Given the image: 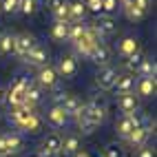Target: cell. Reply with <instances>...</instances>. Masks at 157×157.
I'll return each mask as SVG.
<instances>
[{
    "instance_id": "30bf717a",
    "label": "cell",
    "mask_w": 157,
    "mask_h": 157,
    "mask_svg": "<svg viewBox=\"0 0 157 157\" xmlns=\"http://www.w3.org/2000/svg\"><path fill=\"white\" fill-rule=\"evenodd\" d=\"M47 120H49V124L51 126H56V128H60V126H64V124L69 122V113L60 106V104H56V106H51L49 109V113H47Z\"/></svg>"
},
{
    "instance_id": "4dcf8cb0",
    "label": "cell",
    "mask_w": 157,
    "mask_h": 157,
    "mask_svg": "<svg viewBox=\"0 0 157 157\" xmlns=\"http://www.w3.org/2000/svg\"><path fill=\"white\" fill-rule=\"evenodd\" d=\"M124 13H126V18H128V20H133V22H135V20H142V18H144V13H140L137 9L133 7V2L124 7Z\"/></svg>"
},
{
    "instance_id": "5bb4252c",
    "label": "cell",
    "mask_w": 157,
    "mask_h": 157,
    "mask_svg": "<svg viewBox=\"0 0 157 157\" xmlns=\"http://www.w3.org/2000/svg\"><path fill=\"white\" fill-rule=\"evenodd\" d=\"M42 100V89H40L38 84H33V82H29V86H27V91H25V106L27 109H31L33 111V106Z\"/></svg>"
},
{
    "instance_id": "5b68a950",
    "label": "cell",
    "mask_w": 157,
    "mask_h": 157,
    "mask_svg": "<svg viewBox=\"0 0 157 157\" xmlns=\"http://www.w3.org/2000/svg\"><path fill=\"white\" fill-rule=\"evenodd\" d=\"M56 73H58V78H64V80H69V78H73L78 73V60L73 58V56H62L60 60H58V67H56Z\"/></svg>"
},
{
    "instance_id": "52a82bcc",
    "label": "cell",
    "mask_w": 157,
    "mask_h": 157,
    "mask_svg": "<svg viewBox=\"0 0 157 157\" xmlns=\"http://www.w3.org/2000/svg\"><path fill=\"white\" fill-rule=\"evenodd\" d=\"M25 62H27L29 67H38V69H40V67H47V64H49V51H47L42 44H36V47L25 56Z\"/></svg>"
},
{
    "instance_id": "f1b7e54d",
    "label": "cell",
    "mask_w": 157,
    "mask_h": 157,
    "mask_svg": "<svg viewBox=\"0 0 157 157\" xmlns=\"http://www.w3.org/2000/svg\"><path fill=\"white\" fill-rule=\"evenodd\" d=\"M104 157H124V148L120 144L111 142V144H106V148H104Z\"/></svg>"
},
{
    "instance_id": "cb8c5ba5",
    "label": "cell",
    "mask_w": 157,
    "mask_h": 157,
    "mask_svg": "<svg viewBox=\"0 0 157 157\" xmlns=\"http://www.w3.org/2000/svg\"><path fill=\"white\" fill-rule=\"evenodd\" d=\"M7 146H9V155H11V153H20V151L25 148L22 135H18V133H7Z\"/></svg>"
},
{
    "instance_id": "f35d334b",
    "label": "cell",
    "mask_w": 157,
    "mask_h": 157,
    "mask_svg": "<svg viewBox=\"0 0 157 157\" xmlns=\"http://www.w3.org/2000/svg\"><path fill=\"white\" fill-rule=\"evenodd\" d=\"M2 102H5V91L0 89V104H2Z\"/></svg>"
},
{
    "instance_id": "ac0fdd59",
    "label": "cell",
    "mask_w": 157,
    "mask_h": 157,
    "mask_svg": "<svg viewBox=\"0 0 157 157\" xmlns=\"http://www.w3.org/2000/svg\"><path fill=\"white\" fill-rule=\"evenodd\" d=\"M69 22H82L86 16V7L84 2H80V0H75V2H69Z\"/></svg>"
},
{
    "instance_id": "6da1fadb",
    "label": "cell",
    "mask_w": 157,
    "mask_h": 157,
    "mask_svg": "<svg viewBox=\"0 0 157 157\" xmlns=\"http://www.w3.org/2000/svg\"><path fill=\"white\" fill-rule=\"evenodd\" d=\"M104 117H106V104H104V100H100V98H95L91 104H84V106L80 109V113L75 115L78 126L86 135L93 133L95 126H100L104 122Z\"/></svg>"
},
{
    "instance_id": "74e56055",
    "label": "cell",
    "mask_w": 157,
    "mask_h": 157,
    "mask_svg": "<svg viewBox=\"0 0 157 157\" xmlns=\"http://www.w3.org/2000/svg\"><path fill=\"white\" fill-rule=\"evenodd\" d=\"M117 2H120L122 7H126V5H131V2H133V0H117Z\"/></svg>"
},
{
    "instance_id": "7a4b0ae2",
    "label": "cell",
    "mask_w": 157,
    "mask_h": 157,
    "mask_svg": "<svg viewBox=\"0 0 157 157\" xmlns=\"http://www.w3.org/2000/svg\"><path fill=\"white\" fill-rule=\"evenodd\" d=\"M11 117H13V122H16V126H20L22 131H27V133H33V135H36V133L42 131V120H40V115L33 113L31 109H27L25 104L13 106Z\"/></svg>"
},
{
    "instance_id": "9a60e30c",
    "label": "cell",
    "mask_w": 157,
    "mask_h": 157,
    "mask_svg": "<svg viewBox=\"0 0 157 157\" xmlns=\"http://www.w3.org/2000/svg\"><path fill=\"white\" fill-rule=\"evenodd\" d=\"M135 51H140V40L137 38H122L120 40V44H117V53L122 56V58H126V56H131V53H135Z\"/></svg>"
},
{
    "instance_id": "4316f807",
    "label": "cell",
    "mask_w": 157,
    "mask_h": 157,
    "mask_svg": "<svg viewBox=\"0 0 157 157\" xmlns=\"http://www.w3.org/2000/svg\"><path fill=\"white\" fill-rule=\"evenodd\" d=\"M137 73H140L142 78H155V62H151V60H142V64H140Z\"/></svg>"
},
{
    "instance_id": "44dd1931",
    "label": "cell",
    "mask_w": 157,
    "mask_h": 157,
    "mask_svg": "<svg viewBox=\"0 0 157 157\" xmlns=\"http://www.w3.org/2000/svg\"><path fill=\"white\" fill-rule=\"evenodd\" d=\"M78 148H80V137H78V135H67V137L62 140V148H60V153L75 155Z\"/></svg>"
},
{
    "instance_id": "d590c367",
    "label": "cell",
    "mask_w": 157,
    "mask_h": 157,
    "mask_svg": "<svg viewBox=\"0 0 157 157\" xmlns=\"http://www.w3.org/2000/svg\"><path fill=\"white\" fill-rule=\"evenodd\" d=\"M67 5V0H49V9L51 11H58L60 7H64Z\"/></svg>"
},
{
    "instance_id": "ba28073f",
    "label": "cell",
    "mask_w": 157,
    "mask_h": 157,
    "mask_svg": "<svg viewBox=\"0 0 157 157\" xmlns=\"http://www.w3.org/2000/svg\"><path fill=\"white\" fill-rule=\"evenodd\" d=\"M117 75H120L117 69H113V67H102V69L98 71V75H95V84H98L102 91H109V89H113Z\"/></svg>"
},
{
    "instance_id": "3957f363",
    "label": "cell",
    "mask_w": 157,
    "mask_h": 157,
    "mask_svg": "<svg viewBox=\"0 0 157 157\" xmlns=\"http://www.w3.org/2000/svg\"><path fill=\"white\" fill-rule=\"evenodd\" d=\"M36 84L40 89H47V91H56L60 86V78H58V73L53 67H40L38 71V78H36Z\"/></svg>"
},
{
    "instance_id": "83f0119b",
    "label": "cell",
    "mask_w": 157,
    "mask_h": 157,
    "mask_svg": "<svg viewBox=\"0 0 157 157\" xmlns=\"http://www.w3.org/2000/svg\"><path fill=\"white\" fill-rule=\"evenodd\" d=\"M38 0H22L20 2V11H22L25 16H33L36 11H38Z\"/></svg>"
},
{
    "instance_id": "e0dca14e",
    "label": "cell",
    "mask_w": 157,
    "mask_h": 157,
    "mask_svg": "<svg viewBox=\"0 0 157 157\" xmlns=\"http://www.w3.org/2000/svg\"><path fill=\"white\" fill-rule=\"evenodd\" d=\"M148 135H151V131L146 128V126H137L126 140H128V144H133V146H137V148H142V146H146V142H148Z\"/></svg>"
},
{
    "instance_id": "603a6c76",
    "label": "cell",
    "mask_w": 157,
    "mask_h": 157,
    "mask_svg": "<svg viewBox=\"0 0 157 157\" xmlns=\"http://www.w3.org/2000/svg\"><path fill=\"white\" fill-rule=\"evenodd\" d=\"M142 60H144V53H142V51H135V53H131V56L124 58V67L128 69V73H137Z\"/></svg>"
},
{
    "instance_id": "4fadbf2b",
    "label": "cell",
    "mask_w": 157,
    "mask_h": 157,
    "mask_svg": "<svg viewBox=\"0 0 157 157\" xmlns=\"http://www.w3.org/2000/svg\"><path fill=\"white\" fill-rule=\"evenodd\" d=\"M113 89L120 93V95H124V93H133L135 89V75L133 73H124V75H117V80H115Z\"/></svg>"
},
{
    "instance_id": "8d00e7d4",
    "label": "cell",
    "mask_w": 157,
    "mask_h": 157,
    "mask_svg": "<svg viewBox=\"0 0 157 157\" xmlns=\"http://www.w3.org/2000/svg\"><path fill=\"white\" fill-rule=\"evenodd\" d=\"M137 157H155V151H153V148H146V146H142L140 153H137Z\"/></svg>"
},
{
    "instance_id": "8992f818",
    "label": "cell",
    "mask_w": 157,
    "mask_h": 157,
    "mask_svg": "<svg viewBox=\"0 0 157 157\" xmlns=\"http://www.w3.org/2000/svg\"><path fill=\"white\" fill-rule=\"evenodd\" d=\"M60 148H62V137L58 133H51L40 144V157H53L60 153Z\"/></svg>"
},
{
    "instance_id": "9c48e42d",
    "label": "cell",
    "mask_w": 157,
    "mask_h": 157,
    "mask_svg": "<svg viewBox=\"0 0 157 157\" xmlns=\"http://www.w3.org/2000/svg\"><path fill=\"white\" fill-rule=\"evenodd\" d=\"M58 102H60V106L64 109L69 115H78L80 113V109L84 106V104L80 102V98L78 95H73V93H58Z\"/></svg>"
},
{
    "instance_id": "7c38bea8",
    "label": "cell",
    "mask_w": 157,
    "mask_h": 157,
    "mask_svg": "<svg viewBox=\"0 0 157 157\" xmlns=\"http://www.w3.org/2000/svg\"><path fill=\"white\" fill-rule=\"evenodd\" d=\"M111 56H113V51L109 49V44H104L100 42L95 49H93V53L89 56L95 64H102V67H109V62H111Z\"/></svg>"
},
{
    "instance_id": "2e32d148",
    "label": "cell",
    "mask_w": 157,
    "mask_h": 157,
    "mask_svg": "<svg viewBox=\"0 0 157 157\" xmlns=\"http://www.w3.org/2000/svg\"><path fill=\"white\" fill-rule=\"evenodd\" d=\"M120 111L124 113V115H131V113H135L140 109V104H137V98L133 95V93H124V95H120Z\"/></svg>"
},
{
    "instance_id": "ffe728a7",
    "label": "cell",
    "mask_w": 157,
    "mask_h": 157,
    "mask_svg": "<svg viewBox=\"0 0 157 157\" xmlns=\"http://www.w3.org/2000/svg\"><path fill=\"white\" fill-rule=\"evenodd\" d=\"M137 95L140 98H151L155 95V78H142L137 84Z\"/></svg>"
},
{
    "instance_id": "e575fe53",
    "label": "cell",
    "mask_w": 157,
    "mask_h": 157,
    "mask_svg": "<svg viewBox=\"0 0 157 157\" xmlns=\"http://www.w3.org/2000/svg\"><path fill=\"white\" fill-rule=\"evenodd\" d=\"M84 7L91 9V11H102V2H100V0H86Z\"/></svg>"
},
{
    "instance_id": "484cf974",
    "label": "cell",
    "mask_w": 157,
    "mask_h": 157,
    "mask_svg": "<svg viewBox=\"0 0 157 157\" xmlns=\"http://www.w3.org/2000/svg\"><path fill=\"white\" fill-rule=\"evenodd\" d=\"M51 38L53 40H67L69 38V22H56L53 29H51Z\"/></svg>"
},
{
    "instance_id": "d6a6232c",
    "label": "cell",
    "mask_w": 157,
    "mask_h": 157,
    "mask_svg": "<svg viewBox=\"0 0 157 157\" xmlns=\"http://www.w3.org/2000/svg\"><path fill=\"white\" fill-rule=\"evenodd\" d=\"M9 155V146H7V133H0V157Z\"/></svg>"
},
{
    "instance_id": "836d02e7",
    "label": "cell",
    "mask_w": 157,
    "mask_h": 157,
    "mask_svg": "<svg viewBox=\"0 0 157 157\" xmlns=\"http://www.w3.org/2000/svg\"><path fill=\"white\" fill-rule=\"evenodd\" d=\"M133 7L137 9L140 13H146V9H148V0H133Z\"/></svg>"
},
{
    "instance_id": "8fae6325",
    "label": "cell",
    "mask_w": 157,
    "mask_h": 157,
    "mask_svg": "<svg viewBox=\"0 0 157 157\" xmlns=\"http://www.w3.org/2000/svg\"><path fill=\"white\" fill-rule=\"evenodd\" d=\"M38 42H36V38L31 36V33H22V36H16V49H13V53H18V56H27L31 49H33Z\"/></svg>"
},
{
    "instance_id": "d4e9b609",
    "label": "cell",
    "mask_w": 157,
    "mask_h": 157,
    "mask_svg": "<svg viewBox=\"0 0 157 157\" xmlns=\"http://www.w3.org/2000/svg\"><path fill=\"white\" fill-rule=\"evenodd\" d=\"M84 31H86V25H82V22H69V38L71 42H78V40L84 36Z\"/></svg>"
},
{
    "instance_id": "f546056e",
    "label": "cell",
    "mask_w": 157,
    "mask_h": 157,
    "mask_svg": "<svg viewBox=\"0 0 157 157\" xmlns=\"http://www.w3.org/2000/svg\"><path fill=\"white\" fill-rule=\"evenodd\" d=\"M20 2H22V0H2V11L5 13L20 11Z\"/></svg>"
},
{
    "instance_id": "7402d4cb",
    "label": "cell",
    "mask_w": 157,
    "mask_h": 157,
    "mask_svg": "<svg viewBox=\"0 0 157 157\" xmlns=\"http://www.w3.org/2000/svg\"><path fill=\"white\" fill-rule=\"evenodd\" d=\"M13 49H16V36L2 33L0 36V56H11Z\"/></svg>"
},
{
    "instance_id": "277c9868",
    "label": "cell",
    "mask_w": 157,
    "mask_h": 157,
    "mask_svg": "<svg viewBox=\"0 0 157 157\" xmlns=\"http://www.w3.org/2000/svg\"><path fill=\"white\" fill-rule=\"evenodd\" d=\"M27 86H29V78H18L13 84H11V89L5 93V100L11 104V106H20V104L25 102V91H27Z\"/></svg>"
},
{
    "instance_id": "1f68e13d",
    "label": "cell",
    "mask_w": 157,
    "mask_h": 157,
    "mask_svg": "<svg viewBox=\"0 0 157 157\" xmlns=\"http://www.w3.org/2000/svg\"><path fill=\"white\" fill-rule=\"evenodd\" d=\"M102 2V11L104 13H113L117 9V0H100Z\"/></svg>"
},
{
    "instance_id": "d6986e66",
    "label": "cell",
    "mask_w": 157,
    "mask_h": 157,
    "mask_svg": "<svg viewBox=\"0 0 157 157\" xmlns=\"http://www.w3.org/2000/svg\"><path fill=\"white\" fill-rule=\"evenodd\" d=\"M93 27L98 29V33H100L102 38H104V36H113L115 29H117V27H115V22H113L109 16H102L100 20H95V22H93Z\"/></svg>"
}]
</instances>
